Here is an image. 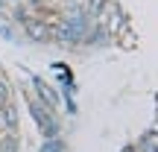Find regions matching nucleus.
Here are the masks:
<instances>
[{"label": "nucleus", "mask_w": 158, "mask_h": 152, "mask_svg": "<svg viewBox=\"0 0 158 152\" xmlns=\"http://www.w3.org/2000/svg\"><path fill=\"white\" fill-rule=\"evenodd\" d=\"M18 23H21L23 35L35 44H50V27H47V18L44 15H29L27 6H18Z\"/></svg>", "instance_id": "f257e3e1"}, {"label": "nucleus", "mask_w": 158, "mask_h": 152, "mask_svg": "<svg viewBox=\"0 0 158 152\" xmlns=\"http://www.w3.org/2000/svg\"><path fill=\"white\" fill-rule=\"evenodd\" d=\"M27 105H29V114H32L38 132L44 135V141H47V138H59L62 126H59V120H56V111H50L47 105H41L35 97H27Z\"/></svg>", "instance_id": "f03ea898"}, {"label": "nucleus", "mask_w": 158, "mask_h": 152, "mask_svg": "<svg viewBox=\"0 0 158 152\" xmlns=\"http://www.w3.org/2000/svg\"><path fill=\"white\" fill-rule=\"evenodd\" d=\"M47 27H50V41H56V44H62V47H76V44H82V38L73 32V27H70V23L64 21V15H59V12H50Z\"/></svg>", "instance_id": "7ed1b4c3"}, {"label": "nucleus", "mask_w": 158, "mask_h": 152, "mask_svg": "<svg viewBox=\"0 0 158 152\" xmlns=\"http://www.w3.org/2000/svg\"><path fill=\"white\" fill-rule=\"evenodd\" d=\"M29 79H32V85H35V100H38L41 105H47L50 111H56L62 100H59V94L53 91V85H47L44 79H41V76H35V73H29Z\"/></svg>", "instance_id": "20e7f679"}, {"label": "nucleus", "mask_w": 158, "mask_h": 152, "mask_svg": "<svg viewBox=\"0 0 158 152\" xmlns=\"http://www.w3.org/2000/svg\"><path fill=\"white\" fill-rule=\"evenodd\" d=\"M0 129H3V132H12V135H18V129H21V111H18L15 100L6 102V105L0 108Z\"/></svg>", "instance_id": "39448f33"}, {"label": "nucleus", "mask_w": 158, "mask_h": 152, "mask_svg": "<svg viewBox=\"0 0 158 152\" xmlns=\"http://www.w3.org/2000/svg\"><path fill=\"white\" fill-rule=\"evenodd\" d=\"M135 149L138 152H158V132H155V126H149L147 132H141V138L135 141Z\"/></svg>", "instance_id": "423d86ee"}, {"label": "nucleus", "mask_w": 158, "mask_h": 152, "mask_svg": "<svg viewBox=\"0 0 158 152\" xmlns=\"http://www.w3.org/2000/svg\"><path fill=\"white\" fill-rule=\"evenodd\" d=\"M0 152H21V138L12 132H0Z\"/></svg>", "instance_id": "0eeeda50"}, {"label": "nucleus", "mask_w": 158, "mask_h": 152, "mask_svg": "<svg viewBox=\"0 0 158 152\" xmlns=\"http://www.w3.org/2000/svg\"><path fill=\"white\" fill-rule=\"evenodd\" d=\"M64 149H68V143H64L62 138H47L38 152H64Z\"/></svg>", "instance_id": "6e6552de"}, {"label": "nucleus", "mask_w": 158, "mask_h": 152, "mask_svg": "<svg viewBox=\"0 0 158 152\" xmlns=\"http://www.w3.org/2000/svg\"><path fill=\"white\" fill-rule=\"evenodd\" d=\"M6 102H12V85H9L6 76H0V108H3Z\"/></svg>", "instance_id": "1a4fd4ad"}, {"label": "nucleus", "mask_w": 158, "mask_h": 152, "mask_svg": "<svg viewBox=\"0 0 158 152\" xmlns=\"http://www.w3.org/2000/svg\"><path fill=\"white\" fill-rule=\"evenodd\" d=\"M21 3H23V0H0V6H15V9H18Z\"/></svg>", "instance_id": "9d476101"}, {"label": "nucleus", "mask_w": 158, "mask_h": 152, "mask_svg": "<svg viewBox=\"0 0 158 152\" xmlns=\"http://www.w3.org/2000/svg\"><path fill=\"white\" fill-rule=\"evenodd\" d=\"M120 152H138V149H135V143H126V146L120 149Z\"/></svg>", "instance_id": "9b49d317"}]
</instances>
